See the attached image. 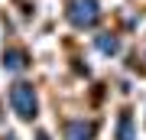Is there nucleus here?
Returning <instances> with one entry per match:
<instances>
[{"mask_svg":"<svg viewBox=\"0 0 146 140\" xmlns=\"http://www.w3.org/2000/svg\"><path fill=\"white\" fill-rule=\"evenodd\" d=\"M117 140H133V114L130 111H120V124H117Z\"/></svg>","mask_w":146,"mask_h":140,"instance_id":"39448f33","label":"nucleus"},{"mask_svg":"<svg viewBox=\"0 0 146 140\" xmlns=\"http://www.w3.org/2000/svg\"><path fill=\"white\" fill-rule=\"evenodd\" d=\"M65 20L72 26H78V29H91V26L101 20L98 0H68L65 3Z\"/></svg>","mask_w":146,"mask_h":140,"instance_id":"f257e3e1","label":"nucleus"},{"mask_svg":"<svg viewBox=\"0 0 146 140\" xmlns=\"http://www.w3.org/2000/svg\"><path fill=\"white\" fill-rule=\"evenodd\" d=\"M65 140H94V124L72 121V124L65 127Z\"/></svg>","mask_w":146,"mask_h":140,"instance_id":"20e7f679","label":"nucleus"},{"mask_svg":"<svg viewBox=\"0 0 146 140\" xmlns=\"http://www.w3.org/2000/svg\"><path fill=\"white\" fill-rule=\"evenodd\" d=\"M3 140H16V137H3Z\"/></svg>","mask_w":146,"mask_h":140,"instance_id":"6e6552de","label":"nucleus"},{"mask_svg":"<svg viewBox=\"0 0 146 140\" xmlns=\"http://www.w3.org/2000/svg\"><path fill=\"white\" fill-rule=\"evenodd\" d=\"M98 49L104 52V56H117V36H110V33L98 36Z\"/></svg>","mask_w":146,"mask_h":140,"instance_id":"423d86ee","label":"nucleus"},{"mask_svg":"<svg viewBox=\"0 0 146 140\" xmlns=\"http://www.w3.org/2000/svg\"><path fill=\"white\" fill-rule=\"evenodd\" d=\"M10 104L20 114V121H36V114H39V101H36V91H33L29 82H16L10 88Z\"/></svg>","mask_w":146,"mask_h":140,"instance_id":"f03ea898","label":"nucleus"},{"mask_svg":"<svg viewBox=\"0 0 146 140\" xmlns=\"http://www.w3.org/2000/svg\"><path fill=\"white\" fill-rule=\"evenodd\" d=\"M36 140H49V137H46V134H42V130H39V134H36Z\"/></svg>","mask_w":146,"mask_h":140,"instance_id":"0eeeda50","label":"nucleus"},{"mask_svg":"<svg viewBox=\"0 0 146 140\" xmlns=\"http://www.w3.org/2000/svg\"><path fill=\"white\" fill-rule=\"evenodd\" d=\"M26 62L29 59H26L23 49H7L3 52V68L7 72H26Z\"/></svg>","mask_w":146,"mask_h":140,"instance_id":"7ed1b4c3","label":"nucleus"}]
</instances>
